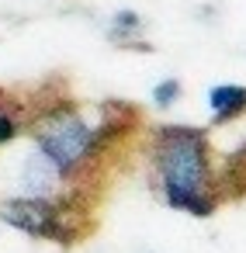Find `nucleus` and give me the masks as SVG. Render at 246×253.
Instances as JSON below:
<instances>
[{
  "instance_id": "obj_1",
  "label": "nucleus",
  "mask_w": 246,
  "mask_h": 253,
  "mask_svg": "<svg viewBox=\"0 0 246 253\" xmlns=\"http://www.w3.org/2000/svg\"><path fill=\"white\" fill-rule=\"evenodd\" d=\"M153 163L163 187V201L194 218L215 211L208 135L194 125H160L153 135Z\"/></svg>"
},
{
  "instance_id": "obj_2",
  "label": "nucleus",
  "mask_w": 246,
  "mask_h": 253,
  "mask_svg": "<svg viewBox=\"0 0 246 253\" xmlns=\"http://www.w3.org/2000/svg\"><path fill=\"white\" fill-rule=\"evenodd\" d=\"M32 128H35V149L59 170L63 180L80 177L122 132H128L125 111L108 108L104 118L97 125H90L70 101H63L56 108H45L32 122Z\"/></svg>"
},
{
  "instance_id": "obj_3",
  "label": "nucleus",
  "mask_w": 246,
  "mask_h": 253,
  "mask_svg": "<svg viewBox=\"0 0 246 253\" xmlns=\"http://www.w3.org/2000/svg\"><path fill=\"white\" fill-rule=\"evenodd\" d=\"M0 222L35 236V239H56V243H73V229L66 218V208L56 198H11L0 205Z\"/></svg>"
},
{
  "instance_id": "obj_4",
  "label": "nucleus",
  "mask_w": 246,
  "mask_h": 253,
  "mask_svg": "<svg viewBox=\"0 0 246 253\" xmlns=\"http://www.w3.org/2000/svg\"><path fill=\"white\" fill-rule=\"evenodd\" d=\"M59 170L35 149V153H28L25 160H21V170H18V187H21V194L25 198H56V191H59Z\"/></svg>"
},
{
  "instance_id": "obj_5",
  "label": "nucleus",
  "mask_w": 246,
  "mask_h": 253,
  "mask_svg": "<svg viewBox=\"0 0 246 253\" xmlns=\"http://www.w3.org/2000/svg\"><path fill=\"white\" fill-rule=\"evenodd\" d=\"M208 111L215 125H225L246 111V87L239 84H218L208 90Z\"/></svg>"
},
{
  "instance_id": "obj_6",
  "label": "nucleus",
  "mask_w": 246,
  "mask_h": 253,
  "mask_svg": "<svg viewBox=\"0 0 246 253\" xmlns=\"http://www.w3.org/2000/svg\"><path fill=\"white\" fill-rule=\"evenodd\" d=\"M139 35H142V18L135 11H118L108 25V39L115 45H139Z\"/></svg>"
},
{
  "instance_id": "obj_7",
  "label": "nucleus",
  "mask_w": 246,
  "mask_h": 253,
  "mask_svg": "<svg viewBox=\"0 0 246 253\" xmlns=\"http://www.w3.org/2000/svg\"><path fill=\"white\" fill-rule=\"evenodd\" d=\"M180 94H184V87H180V80H177V77H166V80L153 84V104H156L160 111L173 108V104L180 101Z\"/></svg>"
},
{
  "instance_id": "obj_8",
  "label": "nucleus",
  "mask_w": 246,
  "mask_h": 253,
  "mask_svg": "<svg viewBox=\"0 0 246 253\" xmlns=\"http://www.w3.org/2000/svg\"><path fill=\"white\" fill-rule=\"evenodd\" d=\"M21 135V118L0 101V146H7V142H14Z\"/></svg>"
}]
</instances>
